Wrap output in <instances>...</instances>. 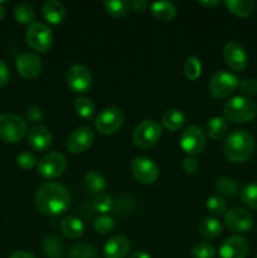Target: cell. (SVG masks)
Returning <instances> with one entry per match:
<instances>
[{
	"label": "cell",
	"mask_w": 257,
	"mask_h": 258,
	"mask_svg": "<svg viewBox=\"0 0 257 258\" xmlns=\"http://www.w3.org/2000/svg\"><path fill=\"white\" fill-rule=\"evenodd\" d=\"M35 207L44 216H59L65 213L71 203V196L65 185L58 183H45L35 193Z\"/></svg>",
	"instance_id": "obj_1"
},
{
	"label": "cell",
	"mask_w": 257,
	"mask_h": 258,
	"mask_svg": "<svg viewBox=\"0 0 257 258\" xmlns=\"http://www.w3.org/2000/svg\"><path fill=\"white\" fill-rule=\"evenodd\" d=\"M256 149V141L247 130H234L224 143L223 151L226 158L234 164H242L252 158Z\"/></svg>",
	"instance_id": "obj_2"
},
{
	"label": "cell",
	"mask_w": 257,
	"mask_h": 258,
	"mask_svg": "<svg viewBox=\"0 0 257 258\" xmlns=\"http://www.w3.org/2000/svg\"><path fill=\"white\" fill-rule=\"evenodd\" d=\"M224 116L227 121L234 123H246L257 115V105L247 96H236L224 105Z\"/></svg>",
	"instance_id": "obj_3"
},
{
	"label": "cell",
	"mask_w": 257,
	"mask_h": 258,
	"mask_svg": "<svg viewBox=\"0 0 257 258\" xmlns=\"http://www.w3.org/2000/svg\"><path fill=\"white\" fill-rule=\"evenodd\" d=\"M27 122L24 118L13 113L0 115V140L8 144H15L27 135Z\"/></svg>",
	"instance_id": "obj_4"
},
{
	"label": "cell",
	"mask_w": 257,
	"mask_h": 258,
	"mask_svg": "<svg viewBox=\"0 0 257 258\" xmlns=\"http://www.w3.org/2000/svg\"><path fill=\"white\" fill-rule=\"evenodd\" d=\"M25 39L28 45L38 53H45L52 48L54 42V35L52 29L44 23L34 22L28 27L25 33Z\"/></svg>",
	"instance_id": "obj_5"
},
{
	"label": "cell",
	"mask_w": 257,
	"mask_h": 258,
	"mask_svg": "<svg viewBox=\"0 0 257 258\" xmlns=\"http://www.w3.org/2000/svg\"><path fill=\"white\" fill-rule=\"evenodd\" d=\"M239 87V80L236 75L228 71H217L211 77L208 91L213 97L226 98L231 96Z\"/></svg>",
	"instance_id": "obj_6"
},
{
	"label": "cell",
	"mask_w": 257,
	"mask_h": 258,
	"mask_svg": "<svg viewBox=\"0 0 257 258\" xmlns=\"http://www.w3.org/2000/svg\"><path fill=\"white\" fill-rule=\"evenodd\" d=\"M161 126L155 120H144L135 127L133 134V141L139 149L153 148L160 140Z\"/></svg>",
	"instance_id": "obj_7"
},
{
	"label": "cell",
	"mask_w": 257,
	"mask_h": 258,
	"mask_svg": "<svg viewBox=\"0 0 257 258\" xmlns=\"http://www.w3.org/2000/svg\"><path fill=\"white\" fill-rule=\"evenodd\" d=\"M179 143L181 150L188 156H197L203 153L207 146L206 133L199 126L191 125L183 131Z\"/></svg>",
	"instance_id": "obj_8"
},
{
	"label": "cell",
	"mask_w": 257,
	"mask_h": 258,
	"mask_svg": "<svg viewBox=\"0 0 257 258\" xmlns=\"http://www.w3.org/2000/svg\"><path fill=\"white\" fill-rule=\"evenodd\" d=\"M92 73L83 64H73L66 73V83L75 93H86L92 86Z\"/></svg>",
	"instance_id": "obj_9"
},
{
	"label": "cell",
	"mask_w": 257,
	"mask_h": 258,
	"mask_svg": "<svg viewBox=\"0 0 257 258\" xmlns=\"http://www.w3.org/2000/svg\"><path fill=\"white\" fill-rule=\"evenodd\" d=\"M125 121L122 111L118 107H107L101 111L95 120V127L102 135H112L121 128Z\"/></svg>",
	"instance_id": "obj_10"
},
{
	"label": "cell",
	"mask_w": 257,
	"mask_h": 258,
	"mask_svg": "<svg viewBox=\"0 0 257 258\" xmlns=\"http://www.w3.org/2000/svg\"><path fill=\"white\" fill-rule=\"evenodd\" d=\"M224 224L229 231L234 233H247L253 228L254 219L247 209L236 207L226 212Z\"/></svg>",
	"instance_id": "obj_11"
},
{
	"label": "cell",
	"mask_w": 257,
	"mask_h": 258,
	"mask_svg": "<svg viewBox=\"0 0 257 258\" xmlns=\"http://www.w3.org/2000/svg\"><path fill=\"white\" fill-rule=\"evenodd\" d=\"M131 173L141 184H154L159 178V168L151 159L146 156H136L131 161Z\"/></svg>",
	"instance_id": "obj_12"
},
{
	"label": "cell",
	"mask_w": 257,
	"mask_h": 258,
	"mask_svg": "<svg viewBox=\"0 0 257 258\" xmlns=\"http://www.w3.org/2000/svg\"><path fill=\"white\" fill-rule=\"evenodd\" d=\"M66 169V158L58 151L45 154L38 163V174L44 179H55Z\"/></svg>",
	"instance_id": "obj_13"
},
{
	"label": "cell",
	"mask_w": 257,
	"mask_h": 258,
	"mask_svg": "<svg viewBox=\"0 0 257 258\" xmlns=\"http://www.w3.org/2000/svg\"><path fill=\"white\" fill-rule=\"evenodd\" d=\"M95 141V134L87 126H80L68 135L66 148L71 154L85 153Z\"/></svg>",
	"instance_id": "obj_14"
},
{
	"label": "cell",
	"mask_w": 257,
	"mask_h": 258,
	"mask_svg": "<svg viewBox=\"0 0 257 258\" xmlns=\"http://www.w3.org/2000/svg\"><path fill=\"white\" fill-rule=\"evenodd\" d=\"M223 59L226 64L236 72H242L248 64L246 49L237 42H228L224 45Z\"/></svg>",
	"instance_id": "obj_15"
},
{
	"label": "cell",
	"mask_w": 257,
	"mask_h": 258,
	"mask_svg": "<svg viewBox=\"0 0 257 258\" xmlns=\"http://www.w3.org/2000/svg\"><path fill=\"white\" fill-rule=\"evenodd\" d=\"M18 73L25 80H33L42 72V60L37 54L32 52H24L18 55L15 60Z\"/></svg>",
	"instance_id": "obj_16"
},
{
	"label": "cell",
	"mask_w": 257,
	"mask_h": 258,
	"mask_svg": "<svg viewBox=\"0 0 257 258\" xmlns=\"http://www.w3.org/2000/svg\"><path fill=\"white\" fill-rule=\"evenodd\" d=\"M248 242L244 237L232 236L228 237L222 243L219 248L221 258H246L248 254Z\"/></svg>",
	"instance_id": "obj_17"
},
{
	"label": "cell",
	"mask_w": 257,
	"mask_h": 258,
	"mask_svg": "<svg viewBox=\"0 0 257 258\" xmlns=\"http://www.w3.org/2000/svg\"><path fill=\"white\" fill-rule=\"evenodd\" d=\"M52 134L43 125H35L28 131V143L35 151H45L52 145Z\"/></svg>",
	"instance_id": "obj_18"
},
{
	"label": "cell",
	"mask_w": 257,
	"mask_h": 258,
	"mask_svg": "<svg viewBox=\"0 0 257 258\" xmlns=\"http://www.w3.org/2000/svg\"><path fill=\"white\" fill-rule=\"evenodd\" d=\"M130 241L122 234H116L111 237L105 244L103 256L105 258H126L130 252Z\"/></svg>",
	"instance_id": "obj_19"
},
{
	"label": "cell",
	"mask_w": 257,
	"mask_h": 258,
	"mask_svg": "<svg viewBox=\"0 0 257 258\" xmlns=\"http://www.w3.org/2000/svg\"><path fill=\"white\" fill-rule=\"evenodd\" d=\"M43 18L47 20L49 24L58 25L65 20L66 18V8L58 0H48L42 7Z\"/></svg>",
	"instance_id": "obj_20"
},
{
	"label": "cell",
	"mask_w": 257,
	"mask_h": 258,
	"mask_svg": "<svg viewBox=\"0 0 257 258\" xmlns=\"http://www.w3.org/2000/svg\"><path fill=\"white\" fill-rule=\"evenodd\" d=\"M150 10L154 18L160 20V22H170V20H173L176 17V13H178L175 4L171 2L153 3Z\"/></svg>",
	"instance_id": "obj_21"
},
{
	"label": "cell",
	"mask_w": 257,
	"mask_h": 258,
	"mask_svg": "<svg viewBox=\"0 0 257 258\" xmlns=\"http://www.w3.org/2000/svg\"><path fill=\"white\" fill-rule=\"evenodd\" d=\"M227 9L239 18H249L256 10V3L252 0H226Z\"/></svg>",
	"instance_id": "obj_22"
},
{
	"label": "cell",
	"mask_w": 257,
	"mask_h": 258,
	"mask_svg": "<svg viewBox=\"0 0 257 258\" xmlns=\"http://www.w3.org/2000/svg\"><path fill=\"white\" fill-rule=\"evenodd\" d=\"M60 231L68 239H78L83 234L85 227L81 219L70 216L60 222Z\"/></svg>",
	"instance_id": "obj_23"
},
{
	"label": "cell",
	"mask_w": 257,
	"mask_h": 258,
	"mask_svg": "<svg viewBox=\"0 0 257 258\" xmlns=\"http://www.w3.org/2000/svg\"><path fill=\"white\" fill-rule=\"evenodd\" d=\"M83 185L88 194L96 197L103 193V190L106 189V180L97 171H88L83 179Z\"/></svg>",
	"instance_id": "obj_24"
},
{
	"label": "cell",
	"mask_w": 257,
	"mask_h": 258,
	"mask_svg": "<svg viewBox=\"0 0 257 258\" xmlns=\"http://www.w3.org/2000/svg\"><path fill=\"white\" fill-rule=\"evenodd\" d=\"M222 229H223V226L217 218L207 217L198 223V233L204 238H217L222 233Z\"/></svg>",
	"instance_id": "obj_25"
},
{
	"label": "cell",
	"mask_w": 257,
	"mask_h": 258,
	"mask_svg": "<svg viewBox=\"0 0 257 258\" xmlns=\"http://www.w3.org/2000/svg\"><path fill=\"white\" fill-rule=\"evenodd\" d=\"M227 131H228V121L226 120V117H221V116L212 117L206 125V134L213 140L222 139L226 135Z\"/></svg>",
	"instance_id": "obj_26"
},
{
	"label": "cell",
	"mask_w": 257,
	"mask_h": 258,
	"mask_svg": "<svg viewBox=\"0 0 257 258\" xmlns=\"http://www.w3.org/2000/svg\"><path fill=\"white\" fill-rule=\"evenodd\" d=\"M43 251L48 258H62L65 256V244L57 236H47L43 239Z\"/></svg>",
	"instance_id": "obj_27"
},
{
	"label": "cell",
	"mask_w": 257,
	"mask_h": 258,
	"mask_svg": "<svg viewBox=\"0 0 257 258\" xmlns=\"http://www.w3.org/2000/svg\"><path fill=\"white\" fill-rule=\"evenodd\" d=\"M161 122H163V126L166 130L178 131L185 123V115L178 108H171V110H168L164 113Z\"/></svg>",
	"instance_id": "obj_28"
},
{
	"label": "cell",
	"mask_w": 257,
	"mask_h": 258,
	"mask_svg": "<svg viewBox=\"0 0 257 258\" xmlns=\"http://www.w3.org/2000/svg\"><path fill=\"white\" fill-rule=\"evenodd\" d=\"M103 8L111 17L122 18L128 13L130 3L125 2V0H106L103 2Z\"/></svg>",
	"instance_id": "obj_29"
},
{
	"label": "cell",
	"mask_w": 257,
	"mask_h": 258,
	"mask_svg": "<svg viewBox=\"0 0 257 258\" xmlns=\"http://www.w3.org/2000/svg\"><path fill=\"white\" fill-rule=\"evenodd\" d=\"M14 17L19 24L23 25H32L34 23L35 12L34 8L29 4H18L14 9Z\"/></svg>",
	"instance_id": "obj_30"
},
{
	"label": "cell",
	"mask_w": 257,
	"mask_h": 258,
	"mask_svg": "<svg viewBox=\"0 0 257 258\" xmlns=\"http://www.w3.org/2000/svg\"><path fill=\"white\" fill-rule=\"evenodd\" d=\"M76 115L82 120H91L95 115V105L88 97H78L75 102Z\"/></svg>",
	"instance_id": "obj_31"
},
{
	"label": "cell",
	"mask_w": 257,
	"mask_h": 258,
	"mask_svg": "<svg viewBox=\"0 0 257 258\" xmlns=\"http://www.w3.org/2000/svg\"><path fill=\"white\" fill-rule=\"evenodd\" d=\"M214 188L219 194L226 197H234L238 194V185L229 178H221L216 181Z\"/></svg>",
	"instance_id": "obj_32"
},
{
	"label": "cell",
	"mask_w": 257,
	"mask_h": 258,
	"mask_svg": "<svg viewBox=\"0 0 257 258\" xmlns=\"http://www.w3.org/2000/svg\"><path fill=\"white\" fill-rule=\"evenodd\" d=\"M241 199L247 207L257 209V181L247 184L241 190Z\"/></svg>",
	"instance_id": "obj_33"
},
{
	"label": "cell",
	"mask_w": 257,
	"mask_h": 258,
	"mask_svg": "<svg viewBox=\"0 0 257 258\" xmlns=\"http://www.w3.org/2000/svg\"><path fill=\"white\" fill-rule=\"evenodd\" d=\"M202 73V64L199 59L194 55L189 57L184 63V75L189 81L198 80Z\"/></svg>",
	"instance_id": "obj_34"
},
{
	"label": "cell",
	"mask_w": 257,
	"mask_h": 258,
	"mask_svg": "<svg viewBox=\"0 0 257 258\" xmlns=\"http://www.w3.org/2000/svg\"><path fill=\"white\" fill-rule=\"evenodd\" d=\"M206 207L214 216H222L227 212V202L221 196H211L206 202Z\"/></svg>",
	"instance_id": "obj_35"
},
{
	"label": "cell",
	"mask_w": 257,
	"mask_h": 258,
	"mask_svg": "<svg viewBox=\"0 0 257 258\" xmlns=\"http://www.w3.org/2000/svg\"><path fill=\"white\" fill-rule=\"evenodd\" d=\"M92 207L96 212L101 214H106L113 208V199L108 194L101 193L96 196L92 201Z\"/></svg>",
	"instance_id": "obj_36"
},
{
	"label": "cell",
	"mask_w": 257,
	"mask_h": 258,
	"mask_svg": "<svg viewBox=\"0 0 257 258\" xmlns=\"http://www.w3.org/2000/svg\"><path fill=\"white\" fill-rule=\"evenodd\" d=\"M68 258H97L95 248L87 243H77L70 249Z\"/></svg>",
	"instance_id": "obj_37"
},
{
	"label": "cell",
	"mask_w": 257,
	"mask_h": 258,
	"mask_svg": "<svg viewBox=\"0 0 257 258\" xmlns=\"http://www.w3.org/2000/svg\"><path fill=\"white\" fill-rule=\"evenodd\" d=\"M93 227H95L96 232H98L100 234H107L115 228V219L107 214H102L96 218Z\"/></svg>",
	"instance_id": "obj_38"
},
{
	"label": "cell",
	"mask_w": 257,
	"mask_h": 258,
	"mask_svg": "<svg viewBox=\"0 0 257 258\" xmlns=\"http://www.w3.org/2000/svg\"><path fill=\"white\" fill-rule=\"evenodd\" d=\"M216 248L211 243L207 242H199L191 249L193 258H213L216 256Z\"/></svg>",
	"instance_id": "obj_39"
},
{
	"label": "cell",
	"mask_w": 257,
	"mask_h": 258,
	"mask_svg": "<svg viewBox=\"0 0 257 258\" xmlns=\"http://www.w3.org/2000/svg\"><path fill=\"white\" fill-rule=\"evenodd\" d=\"M17 164L23 170H30L37 165V158L30 151H22L17 156Z\"/></svg>",
	"instance_id": "obj_40"
},
{
	"label": "cell",
	"mask_w": 257,
	"mask_h": 258,
	"mask_svg": "<svg viewBox=\"0 0 257 258\" xmlns=\"http://www.w3.org/2000/svg\"><path fill=\"white\" fill-rule=\"evenodd\" d=\"M239 88L246 95H257V80L253 77H247L239 81Z\"/></svg>",
	"instance_id": "obj_41"
},
{
	"label": "cell",
	"mask_w": 257,
	"mask_h": 258,
	"mask_svg": "<svg viewBox=\"0 0 257 258\" xmlns=\"http://www.w3.org/2000/svg\"><path fill=\"white\" fill-rule=\"evenodd\" d=\"M199 168V161L196 156H186L183 160V169L186 174H194Z\"/></svg>",
	"instance_id": "obj_42"
},
{
	"label": "cell",
	"mask_w": 257,
	"mask_h": 258,
	"mask_svg": "<svg viewBox=\"0 0 257 258\" xmlns=\"http://www.w3.org/2000/svg\"><path fill=\"white\" fill-rule=\"evenodd\" d=\"M8 80H9V68L4 60L0 59V87H3Z\"/></svg>",
	"instance_id": "obj_43"
},
{
	"label": "cell",
	"mask_w": 257,
	"mask_h": 258,
	"mask_svg": "<svg viewBox=\"0 0 257 258\" xmlns=\"http://www.w3.org/2000/svg\"><path fill=\"white\" fill-rule=\"evenodd\" d=\"M149 3L144 2V0H134V2L130 3V8L136 13H141L148 8Z\"/></svg>",
	"instance_id": "obj_44"
},
{
	"label": "cell",
	"mask_w": 257,
	"mask_h": 258,
	"mask_svg": "<svg viewBox=\"0 0 257 258\" xmlns=\"http://www.w3.org/2000/svg\"><path fill=\"white\" fill-rule=\"evenodd\" d=\"M9 258H35V257L33 256L32 253H29V252L17 251V252H14V253L10 254Z\"/></svg>",
	"instance_id": "obj_45"
},
{
	"label": "cell",
	"mask_w": 257,
	"mask_h": 258,
	"mask_svg": "<svg viewBox=\"0 0 257 258\" xmlns=\"http://www.w3.org/2000/svg\"><path fill=\"white\" fill-rule=\"evenodd\" d=\"M221 4L219 0H209V2H199V5L204 8H208V9H212V8H216Z\"/></svg>",
	"instance_id": "obj_46"
},
{
	"label": "cell",
	"mask_w": 257,
	"mask_h": 258,
	"mask_svg": "<svg viewBox=\"0 0 257 258\" xmlns=\"http://www.w3.org/2000/svg\"><path fill=\"white\" fill-rule=\"evenodd\" d=\"M128 258H151V257L144 251H135V252H131V253L128 254Z\"/></svg>",
	"instance_id": "obj_47"
},
{
	"label": "cell",
	"mask_w": 257,
	"mask_h": 258,
	"mask_svg": "<svg viewBox=\"0 0 257 258\" xmlns=\"http://www.w3.org/2000/svg\"><path fill=\"white\" fill-rule=\"evenodd\" d=\"M5 17V10L4 8H3V4L0 3V20H3V18Z\"/></svg>",
	"instance_id": "obj_48"
},
{
	"label": "cell",
	"mask_w": 257,
	"mask_h": 258,
	"mask_svg": "<svg viewBox=\"0 0 257 258\" xmlns=\"http://www.w3.org/2000/svg\"><path fill=\"white\" fill-rule=\"evenodd\" d=\"M256 258H257V257H256Z\"/></svg>",
	"instance_id": "obj_49"
}]
</instances>
